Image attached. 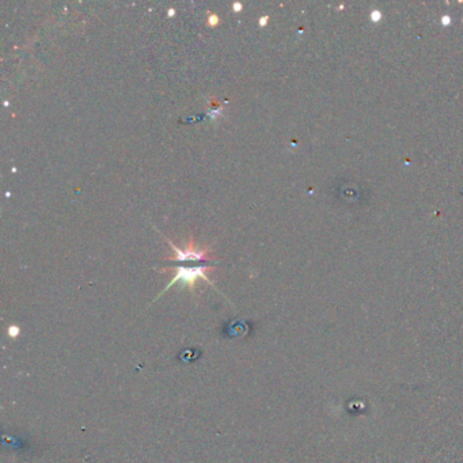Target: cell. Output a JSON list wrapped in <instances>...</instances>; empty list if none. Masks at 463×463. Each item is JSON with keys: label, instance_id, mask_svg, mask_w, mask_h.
<instances>
[{"label": "cell", "instance_id": "obj_5", "mask_svg": "<svg viewBox=\"0 0 463 463\" xmlns=\"http://www.w3.org/2000/svg\"><path fill=\"white\" fill-rule=\"evenodd\" d=\"M232 9H234L235 13H239V11L242 10V3H239V2H235V3L232 5Z\"/></svg>", "mask_w": 463, "mask_h": 463}, {"label": "cell", "instance_id": "obj_7", "mask_svg": "<svg viewBox=\"0 0 463 463\" xmlns=\"http://www.w3.org/2000/svg\"><path fill=\"white\" fill-rule=\"evenodd\" d=\"M167 14H169V17H173L174 14H175V10H174V9H169V13H167Z\"/></svg>", "mask_w": 463, "mask_h": 463}, {"label": "cell", "instance_id": "obj_4", "mask_svg": "<svg viewBox=\"0 0 463 463\" xmlns=\"http://www.w3.org/2000/svg\"><path fill=\"white\" fill-rule=\"evenodd\" d=\"M18 334H19L18 327H15V326H11V327H10V336H11V337H15V336H18Z\"/></svg>", "mask_w": 463, "mask_h": 463}, {"label": "cell", "instance_id": "obj_6", "mask_svg": "<svg viewBox=\"0 0 463 463\" xmlns=\"http://www.w3.org/2000/svg\"><path fill=\"white\" fill-rule=\"evenodd\" d=\"M267 21H268V17H262V18H259V25H261V26L267 25Z\"/></svg>", "mask_w": 463, "mask_h": 463}, {"label": "cell", "instance_id": "obj_1", "mask_svg": "<svg viewBox=\"0 0 463 463\" xmlns=\"http://www.w3.org/2000/svg\"><path fill=\"white\" fill-rule=\"evenodd\" d=\"M212 269H214L212 267H194V268L178 267V268H175V269H173L174 272H175L173 280L170 281L169 285H167L165 290H163V292H166V291L169 290V288H171L174 284H177L178 281H181L182 285H185V287H187V288H190V290H193V287H194V284H196V281L199 280V279H203V280H205L207 283H210V284L212 285L211 280L208 279V273H210ZM163 292H162V294H163Z\"/></svg>", "mask_w": 463, "mask_h": 463}, {"label": "cell", "instance_id": "obj_3", "mask_svg": "<svg viewBox=\"0 0 463 463\" xmlns=\"http://www.w3.org/2000/svg\"><path fill=\"white\" fill-rule=\"evenodd\" d=\"M207 22H208L210 26H215V25H218V23L220 22V18H219L218 14H210V17H208V21H207Z\"/></svg>", "mask_w": 463, "mask_h": 463}, {"label": "cell", "instance_id": "obj_2", "mask_svg": "<svg viewBox=\"0 0 463 463\" xmlns=\"http://www.w3.org/2000/svg\"><path fill=\"white\" fill-rule=\"evenodd\" d=\"M167 242H169L170 247L175 251V257H170L167 259H175V261H203V259L207 258L212 253V250L210 247H205V249H197V247H194L193 239L189 241V245L185 249L177 247L170 239H167Z\"/></svg>", "mask_w": 463, "mask_h": 463}]
</instances>
